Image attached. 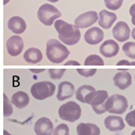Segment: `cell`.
<instances>
[{"label":"cell","instance_id":"4dcf8cb0","mask_svg":"<svg viewBox=\"0 0 135 135\" xmlns=\"http://www.w3.org/2000/svg\"><path fill=\"white\" fill-rule=\"evenodd\" d=\"M130 14H131V21H132V23L135 25V3L134 4H133L131 6V8H130Z\"/></svg>","mask_w":135,"mask_h":135},{"label":"cell","instance_id":"836d02e7","mask_svg":"<svg viewBox=\"0 0 135 135\" xmlns=\"http://www.w3.org/2000/svg\"><path fill=\"white\" fill-rule=\"evenodd\" d=\"M31 71L32 73H35V74H39V73L44 72L45 70H44V69H40V70H33V69H31Z\"/></svg>","mask_w":135,"mask_h":135},{"label":"cell","instance_id":"cb8c5ba5","mask_svg":"<svg viewBox=\"0 0 135 135\" xmlns=\"http://www.w3.org/2000/svg\"><path fill=\"white\" fill-rule=\"evenodd\" d=\"M124 54L129 58L135 59V43L133 41L127 42L123 46Z\"/></svg>","mask_w":135,"mask_h":135},{"label":"cell","instance_id":"4316f807","mask_svg":"<svg viewBox=\"0 0 135 135\" xmlns=\"http://www.w3.org/2000/svg\"><path fill=\"white\" fill-rule=\"evenodd\" d=\"M64 69H50L49 70V76L53 80H59L62 78L64 73H65Z\"/></svg>","mask_w":135,"mask_h":135},{"label":"cell","instance_id":"4fadbf2b","mask_svg":"<svg viewBox=\"0 0 135 135\" xmlns=\"http://www.w3.org/2000/svg\"><path fill=\"white\" fill-rule=\"evenodd\" d=\"M100 53L105 58H112L116 56L119 52V47L114 40H107L100 46Z\"/></svg>","mask_w":135,"mask_h":135},{"label":"cell","instance_id":"d6a6232c","mask_svg":"<svg viewBox=\"0 0 135 135\" xmlns=\"http://www.w3.org/2000/svg\"><path fill=\"white\" fill-rule=\"evenodd\" d=\"M64 65L65 66H80V64L75 60H70V61H68L66 63H64Z\"/></svg>","mask_w":135,"mask_h":135},{"label":"cell","instance_id":"9a60e30c","mask_svg":"<svg viewBox=\"0 0 135 135\" xmlns=\"http://www.w3.org/2000/svg\"><path fill=\"white\" fill-rule=\"evenodd\" d=\"M104 38V33L100 28L94 27L88 29L84 34V40L89 45H98Z\"/></svg>","mask_w":135,"mask_h":135},{"label":"cell","instance_id":"74e56055","mask_svg":"<svg viewBox=\"0 0 135 135\" xmlns=\"http://www.w3.org/2000/svg\"><path fill=\"white\" fill-rule=\"evenodd\" d=\"M8 2H9V0H4V4L6 5Z\"/></svg>","mask_w":135,"mask_h":135},{"label":"cell","instance_id":"e0dca14e","mask_svg":"<svg viewBox=\"0 0 135 135\" xmlns=\"http://www.w3.org/2000/svg\"><path fill=\"white\" fill-rule=\"evenodd\" d=\"M113 82L115 86L120 90L128 88L132 83V77L129 72L123 71L119 72L113 77Z\"/></svg>","mask_w":135,"mask_h":135},{"label":"cell","instance_id":"ab89813d","mask_svg":"<svg viewBox=\"0 0 135 135\" xmlns=\"http://www.w3.org/2000/svg\"><path fill=\"white\" fill-rule=\"evenodd\" d=\"M131 135H135V131H134L131 133Z\"/></svg>","mask_w":135,"mask_h":135},{"label":"cell","instance_id":"8fae6325","mask_svg":"<svg viewBox=\"0 0 135 135\" xmlns=\"http://www.w3.org/2000/svg\"><path fill=\"white\" fill-rule=\"evenodd\" d=\"M98 19L95 11H88L78 16L75 20V25L78 28H86L93 25Z\"/></svg>","mask_w":135,"mask_h":135},{"label":"cell","instance_id":"e575fe53","mask_svg":"<svg viewBox=\"0 0 135 135\" xmlns=\"http://www.w3.org/2000/svg\"><path fill=\"white\" fill-rule=\"evenodd\" d=\"M131 35H132V38H133V39H134L135 40V27H134V29L132 30Z\"/></svg>","mask_w":135,"mask_h":135},{"label":"cell","instance_id":"7402d4cb","mask_svg":"<svg viewBox=\"0 0 135 135\" xmlns=\"http://www.w3.org/2000/svg\"><path fill=\"white\" fill-rule=\"evenodd\" d=\"M43 58L42 53L41 50L36 48H31L27 49L24 54H23V59L26 62L32 63V64H36Z\"/></svg>","mask_w":135,"mask_h":135},{"label":"cell","instance_id":"7a4b0ae2","mask_svg":"<svg viewBox=\"0 0 135 135\" xmlns=\"http://www.w3.org/2000/svg\"><path fill=\"white\" fill-rule=\"evenodd\" d=\"M70 55L68 49L56 39H50L46 43V56L54 63H61Z\"/></svg>","mask_w":135,"mask_h":135},{"label":"cell","instance_id":"603a6c76","mask_svg":"<svg viewBox=\"0 0 135 135\" xmlns=\"http://www.w3.org/2000/svg\"><path fill=\"white\" fill-rule=\"evenodd\" d=\"M105 62L103 59L98 55H91L85 59L84 66H104Z\"/></svg>","mask_w":135,"mask_h":135},{"label":"cell","instance_id":"9c48e42d","mask_svg":"<svg viewBox=\"0 0 135 135\" xmlns=\"http://www.w3.org/2000/svg\"><path fill=\"white\" fill-rule=\"evenodd\" d=\"M114 38L119 42H124L130 38L131 29L128 24L124 21H119L113 29Z\"/></svg>","mask_w":135,"mask_h":135},{"label":"cell","instance_id":"7c38bea8","mask_svg":"<svg viewBox=\"0 0 135 135\" xmlns=\"http://www.w3.org/2000/svg\"><path fill=\"white\" fill-rule=\"evenodd\" d=\"M34 131L37 135H52L53 133V123L49 119L41 117L35 123Z\"/></svg>","mask_w":135,"mask_h":135},{"label":"cell","instance_id":"f546056e","mask_svg":"<svg viewBox=\"0 0 135 135\" xmlns=\"http://www.w3.org/2000/svg\"><path fill=\"white\" fill-rule=\"evenodd\" d=\"M126 121L130 127H135V109L131 111L126 116Z\"/></svg>","mask_w":135,"mask_h":135},{"label":"cell","instance_id":"d6986e66","mask_svg":"<svg viewBox=\"0 0 135 135\" xmlns=\"http://www.w3.org/2000/svg\"><path fill=\"white\" fill-rule=\"evenodd\" d=\"M7 26L12 32L17 35L23 33L27 28V24L24 20L17 16L13 17L9 20Z\"/></svg>","mask_w":135,"mask_h":135},{"label":"cell","instance_id":"3957f363","mask_svg":"<svg viewBox=\"0 0 135 135\" xmlns=\"http://www.w3.org/2000/svg\"><path fill=\"white\" fill-rule=\"evenodd\" d=\"M56 91V86L49 81H41L35 83L31 88L32 96L38 100H45L52 97Z\"/></svg>","mask_w":135,"mask_h":135},{"label":"cell","instance_id":"30bf717a","mask_svg":"<svg viewBox=\"0 0 135 135\" xmlns=\"http://www.w3.org/2000/svg\"><path fill=\"white\" fill-rule=\"evenodd\" d=\"M23 49V41L21 37L14 35L10 37L6 41V49L9 56H17Z\"/></svg>","mask_w":135,"mask_h":135},{"label":"cell","instance_id":"6da1fadb","mask_svg":"<svg viewBox=\"0 0 135 135\" xmlns=\"http://www.w3.org/2000/svg\"><path fill=\"white\" fill-rule=\"evenodd\" d=\"M55 28L58 32L59 40L67 45H74L80 39V31L76 25L57 20L55 22Z\"/></svg>","mask_w":135,"mask_h":135},{"label":"cell","instance_id":"44dd1931","mask_svg":"<svg viewBox=\"0 0 135 135\" xmlns=\"http://www.w3.org/2000/svg\"><path fill=\"white\" fill-rule=\"evenodd\" d=\"M30 102L28 95L22 91H17L13 95L11 98V102L18 109L25 108Z\"/></svg>","mask_w":135,"mask_h":135},{"label":"cell","instance_id":"52a82bcc","mask_svg":"<svg viewBox=\"0 0 135 135\" xmlns=\"http://www.w3.org/2000/svg\"><path fill=\"white\" fill-rule=\"evenodd\" d=\"M109 98V95L106 91H97L96 95L91 102V105L96 114H103L107 110L105 109V102Z\"/></svg>","mask_w":135,"mask_h":135},{"label":"cell","instance_id":"1f68e13d","mask_svg":"<svg viewBox=\"0 0 135 135\" xmlns=\"http://www.w3.org/2000/svg\"><path fill=\"white\" fill-rule=\"evenodd\" d=\"M117 66H130L131 62L128 60H125V59H122L120 60L119 62H117L116 64Z\"/></svg>","mask_w":135,"mask_h":135},{"label":"cell","instance_id":"ba28073f","mask_svg":"<svg viewBox=\"0 0 135 135\" xmlns=\"http://www.w3.org/2000/svg\"><path fill=\"white\" fill-rule=\"evenodd\" d=\"M96 90L91 85H82L76 91V98L82 103L91 104V102L96 95Z\"/></svg>","mask_w":135,"mask_h":135},{"label":"cell","instance_id":"f1b7e54d","mask_svg":"<svg viewBox=\"0 0 135 135\" xmlns=\"http://www.w3.org/2000/svg\"><path fill=\"white\" fill-rule=\"evenodd\" d=\"M97 70L95 69H79L77 70V73L85 77H90L94 76L96 74Z\"/></svg>","mask_w":135,"mask_h":135},{"label":"cell","instance_id":"83f0119b","mask_svg":"<svg viewBox=\"0 0 135 135\" xmlns=\"http://www.w3.org/2000/svg\"><path fill=\"white\" fill-rule=\"evenodd\" d=\"M13 108L12 105L8 99L6 94H4V116L7 117L12 115L13 113Z\"/></svg>","mask_w":135,"mask_h":135},{"label":"cell","instance_id":"8992f818","mask_svg":"<svg viewBox=\"0 0 135 135\" xmlns=\"http://www.w3.org/2000/svg\"><path fill=\"white\" fill-rule=\"evenodd\" d=\"M61 13L51 4H43L40 6L38 11V20L45 25L51 26L53 22L61 17Z\"/></svg>","mask_w":135,"mask_h":135},{"label":"cell","instance_id":"f35d334b","mask_svg":"<svg viewBox=\"0 0 135 135\" xmlns=\"http://www.w3.org/2000/svg\"><path fill=\"white\" fill-rule=\"evenodd\" d=\"M131 66H135V62H131Z\"/></svg>","mask_w":135,"mask_h":135},{"label":"cell","instance_id":"277c9868","mask_svg":"<svg viewBox=\"0 0 135 135\" xmlns=\"http://www.w3.org/2000/svg\"><path fill=\"white\" fill-rule=\"evenodd\" d=\"M59 115L62 119L74 123L80 119L81 116V109L75 102H68L59 107Z\"/></svg>","mask_w":135,"mask_h":135},{"label":"cell","instance_id":"2e32d148","mask_svg":"<svg viewBox=\"0 0 135 135\" xmlns=\"http://www.w3.org/2000/svg\"><path fill=\"white\" fill-rule=\"evenodd\" d=\"M105 127L106 129L112 132L115 131H120L125 128V123L120 116H109L105 119L104 121Z\"/></svg>","mask_w":135,"mask_h":135},{"label":"cell","instance_id":"ac0fdd59","mask_svg":"<svg viewBox=\"0 0 135 135\" xmlns=\"http://www.w3.org/2000/svg\"><path fill=\"white\" fill-rule=\"evenodd\" d=\"M116 19L117 17L114 13L103 9L99 13L98 24L104 29H109L113 26V23L116 21Z\"/></svg>","mask_w":135,"mask_h":135},{"label":"cell","instance_id":"ffe728a7","mask_svg":"<svg viewBox=\"0 0 135 135\" xmlns=\"http://www.w3.org/2000/svg\"><path fill=\"white\" fill-rule=\"evenodd\" d=\"M99 127L94 123H80L77 127V135H100Z\"/></svg>","mask_w":135,"mask_h":135},{"label":"cell","instance_id":"d590c367","mask_svg":"<svg viewBox=\"0 0 135 135\" xmlns=\"http://www.w3.org/2000/svg\"><path fill=\"white\" fill-rule=\"evenodd\" d=\"M49 2H58L59 0H48Z\"/></svg>","mask_w":135,"mask_h":135},{"label":"cell","instance_id":"60d3db41","mask_svg":"<svg viewBox=\"0 0 135 135\" xmlns=\"http://www.w3.org/2000/svg\"><path fill=\"white\" fill-rule=\"evenodd\" d=\"M134 78H135V77H134Z\"/></svg>","mask_w":135,"mask_h":135},{"label":"cell","instance_id":"8d00e7d4","mask_svg":"<svg viewBox=\"0 0 135 135\" xmlns=\"http://www.w3.org/2000/svg\"><path fill=\"white\" fill-rule=\"evenodd\" d=\"M4 134L5 135H11L10 134H9L6 131H4Z\"/></svg>","mask_w":135,"mask_h":135},{"label":"cell","instance_id":"484cf974","mask_svg":"<svg viewBox=\"0 0 135 135\" xmlns=\"http://www.w3.org/2000/svg\"><path fill=\"white\" fill-rule=\"evenodd\" d=\"M53 135H70V129L66 124L61 123L54 130Z\"/></svg>","mask_w":135,"mask_h":135},{"label":"cell","instance_id":"5bb4252c","mask_svg":"<svg viewBox=\"0 0 135 135\" xmlns=\"http://www.w3.org/2000/svg\"><path fill=\"white\" fill-rule=\"evenodd\" d=\"M75 92L74 85L69 81H63L59 84L57 99L59 101H64L74 95Z\"/></svg>","mask_w":135,"mask_h":135},{"label":"cell","instance_id":"5b68a950","mask_svg":"<svg viewBox=\"0 0 135 135\" xmlns=\"http://www.w3.org/2000/svg\"><path fill=\"white\" fill-rule=\"evenodd\" d=\"M128 108L127 99L121 95H113L108 98L105 102V109L110 113L123 114Z\"/></svg>","mask_w":135,"mask_h":135},{"label":"cell","instance_id":"d4e9b609","mask_svg":"<svg viewBox=\"0 0 135 135\" xmlns=\"http://www.w3.org/2000/svg\"><path fill=\"white\" fill-rule=\"evenodd\" d=\"M105 6L110 10H117L119 9L123 2V0H104Z\"/></svg>","mask_w":135,"mask_h":135}]
</instances>
